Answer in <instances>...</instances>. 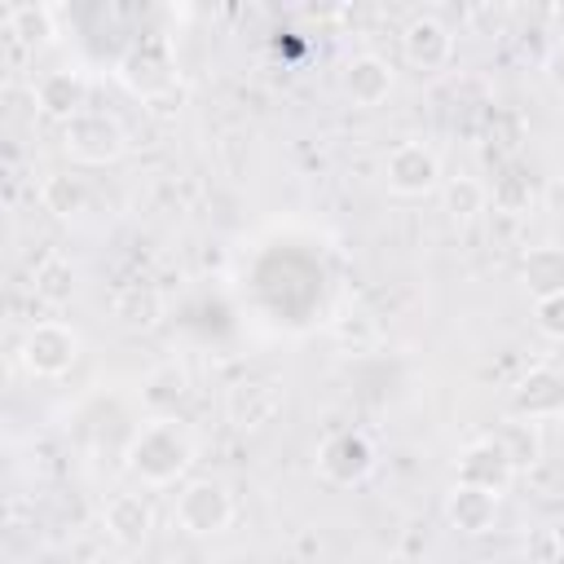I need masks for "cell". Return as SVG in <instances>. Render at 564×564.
Listing matches in <instances>:
<instances>
[{"instance_id":"4316f807","label":"cell","mask_w":564,"mask_h":564,"mask_svg":"<svg viewBox=\"0 0 564 564\" xmlns=\"http://www.w3.org/2000/svg\"><path fill=\"white\" fill-rule=\"evenodd\" d=\"M546 75H551V84L564 93V40L551 44V53H546Z\"/></svg>"},{"instance_id":"e0dca14e","label":"cell","mask_w":564,"mask_h":564,"mask_svg":"<svg viewBox=\"0 0 564 564\" xmlns=\"http://www.w3.org/2000/svg\"><path fill=\"white\" fill-rule=\"evenodd\" d=\"M494 441L502 445V454H507V463L516 467V476L520 471H533L538 463H542V454H546V436H542V423H533V419H507L498 432H494Z\"/></svg>"},{"instance_id":"7402d4cb","label":"cell","mask_w":564,"mask_h":564,"mask_svg":"<svg viewBox=\"0 0 564 564\" xmlns=\"http://www.w3.org/2000/svg\"><path fill=\"white\" fill-rule=\"evenodd\" d=\"M110 313H115V322H119V326H128V330H150V326L163 317V300H159V291H154V286L132 282V286H123V291L115 295Z\"/></svg>"},{"instance_id":"d4e9b609","label":"cell","mask_w":564,"mask_h":564,"mask_svg":"<svg viewBox=\"0 0 564 564\" xmlns=\"http://www.w3.org/2000/svg\"><path fill=\"white\" fill-rule=\"evenodd\" d=\"M489 203H494L498 212H529V207H533V181H529V172L507 167L502 176H494Z\"/></svg>"},{"instance_id":"277c9868","label":"cell","mask_w":564,"mask_h":564,"mask_svg":"<svg viewBox=\"0 0 564 564\" xmlns=\"http://www.w3.org/2000/svg\"><path fill=\"white\" fill-rule=\"evenodd\" d=\"M128 150V132L106 110H84L62 123V154L84 167H106Z\"/></svg>"},{"instance_id":"5b68a950","label":"cell","mask_w":564,"mask_h":564,"mask_svg":"<svg viewBox=\"0 0 564 564\" xmlns=\"http://www.w3.org/2000/svg\"><path fill=\"white\" fill-rule=\"evenodd\" d=\"M383 185L397 198H427L441 185V159L423 141H401L383 159Z\"/></svg>"},{"instance_id":"7c38bea8","label":"cell","mask_w":564,"mask_h":564,"mask_svg":"<svg viewBox=\"0 0 564 564\" xmlns=\"http://www.w3.org/2000/svg\"><path fill=\"white\" fill-rule=\"evenodd\" d=\"M498 507H502L498 494L476 489V485H463V480H454L449 494H445V502H441L445 524H449L454 533H463V538L494 533V524H498Z\"/></svg>"},{"instance_id":"d6986e66","label":"cell","mask_w":564,"mask_h":564,"mask_svg":"<svg viewBox=\"0 0 564 564\" xmlns=\"http://www.w3.org/2000/svg\"><path fill=\"white\" fill-rule=\"evenodd\" d=\"M330 335H335V344L348 348V352H370V348L383 344V322H379L366 304H344V308L335 313V322H330Z\"/></svg>"},{"instance_id":"9a60e30c","label":"cell","mask_w":564,"mask_h":564,"mask_svg":"<svg viewBox=\"0 0 564 564\" xmlns=\"http://www.w3.org/2000/svg\"><path fill=\"white\" fill-rule=\"evenodd\" d=\"M339 84H344V97H348L357 110H375V106H383L388 93H392V66H388L379 53H357V57H348Z\"/></svg>"},{"instance_id":"484cf974","label":"cell","mask_w":564,"mask_h":564,"mask_svg":"<svg viewBox=\"0 0 564 564\" xmlns=\"http://www.w3.org/2000/svg\"><path fill=\"white\" fill-rule=\"evenodd\" d=\"M533 326H538L546 339L564 344V295H546V300H533Z\"/></svg>"},{"instance_id":"2e32d148","label":"cell","mask_w":564,"mask_h":564,"mask_svg":"<svg viewBox=\"0 0 564 564\" xmlns=\"http://www.w3.org/2000/svg\"><path fill=\"white\" fill-rule=\"evenodd\" d=\"M520 286L533 300L564 295V247L560 242H538L520 256Z\"/></svg>"},{"instance_id":"cb8c5ba5","label":"cell","mask_w":564,"mask_h":564,"mask_svg":"<svg viewBox=\"0 0 564 564\" xmlns=\"http://www.w3.org/2000/svg\"><path fill=\"white\" fill-rule=\"evenodd\" d=\"M31 282H35V295L57 308V304H66V300L75 295V264H70L62 251H48V256L35 264Z\"/></svg>"},{"instance_id":"30bf717a","label":"cell","mask_w":564,"mask_h":564,"mask_svg":"<svg viewBox=\"0 0 564 564\" xmlns=\"http://www.w3.org/2000/svg\"><path fill=\"white\" fill-rule=\"evenodd\" d=\"M101 529H106V538L115 546L141 551L150 542V533H154V502L145 494H132V489L128 494H115L101 507Z\"/></svg>"},{"instance_id":"4fadbf2b","label":"cell","mask_w":564,"mask_h":564,"mask_svg":"<svg viewBox=\"0 0 564 564\" xmlns=\"http://www.w3.org/2000/svg\"><path fill=\"white\" fill-rule=\"evenodd\" d=\"M35 106H40L48 119H57V123L84 115V110H88V75L75 70V66L44 70V75L35 79Z\"/></svg>"},{"instance_id":"9c48e42d","label":"cell","mask_w":564,"mask_h":564,"mask_svg":"<svg viewBox=\"0 0 564 564\" xmlns=\"http://www.w3.org/2000/svg\"><path fill=\"white\" fill-rule=\"evenodd\" d=\"M401 57L405 66H414L419 75H436L454 62V35L441 18L432 13H414L405 26H401Z\"/></svg>"},{"instance_id":"ba28073f","label":"cell","mask_w":564,"mask_h":564,"mask_svg":"<svg viewBox=\"0 0 564 564\" xmlns=\"http://www.w3.org/2000/svg\"><path fill=\"white\" fill-rule=\"evenodd\" d=\"M119 79H123L137 97H145V101H150V97H159V93H167V88L176 84L167 40H159V35L137 40V44L119 57Z\"/></svg>"},{"instance_id":"7a4b0ae2","label":"cell","mask_w":564,"mask_h":564,"mask_svg":"<svg viewBox=\"0 0 564 564\" xmlns=\"http://www.w3.org/2000/svg\"><path fill=\"white\" fill-rule=\"evenodd\" d=\"M238 507L225 480L216 476H194L176 489V507H172V524L185 538H220L234 524Z\"/></svg>"},{"instance_id":"ac0fdd59","label":"cell","mask_w":564,"mask_h":564,"mask_svg":"<svg viewBox=\"0 0 564 564\" xmlns=\"http://www.w3.org/2000/svg\"><path fill=\"white\" fill-rule=\"evenodd\" d=\"M4 35L22 48H44L57 35V9L53 4H13L4 13Z\"/></svg>"},{"instance_id":"f1b7e54d","label":"cell","mask_w":564,"mask_h":564,"mask_svg":"<svg viewBox=\"0 0 564 564\" xmlns=\"http://www.w3.org/2000/svg\"><path fill=\"white\" fill-rule=\"evenodd\" d=\"M546 564H564V555H551V560H546Z\"/></svg>"},{"instance_id":"603a6c76","label":"cell","mask_w":564,"mask_h":564,"mask_svg":"<svg viewBox=\"0 0 564 564\" xmlns=\"http://www.w3.org/2000/svg\"><path fill=\"white\" fill-rule=\"evenodd\" d=\"M441 203H445V216L454 225H467L489 207V185L476 181V176H449L441 185Z\"/></svg>"},{"instance_id":"3957f363","label":"cell","mask_w":564,"mask_h":564,"mask_svg":"<svg viewBox=\"0 0 564 564\" xmlns=\"http://www.w3.org/2000/svg\"><path fill=\"white\" fill-rule=\"evenodd\" d=\"M79 352H84V339H79V330H75L70 322H62V317L35 322V326L22 335V344H18V361H22V370L35 375V379H62V375L79 361Z\"/></svg>"},{"instance_id":"5bb4252c","label":"cell","mask_w":564,"mask_h":564,"mask_svg":"<svg viewBox=\"0 0 564 564\" xmlns=\"http://www.w3.org/2000/svg\"><path fill=\"white\" fill-rule=\"evenodd\" d=\"M458 480L463 485H476V489H489V494L502 498L511 489V480H516V467L507 463V454H502V445L494 436H480V441H471L458 454Z\"/></svg>"},{"instance_id":"83f0119b","label":"cell","mask_w":564,"mask_h":564,"mask_svg":"<svg viewBox=\"0 0 564 564\" xmlns=\"http://www.w3.org/2000/svg\"><path fill=\"white\" fill-rule=\"evenodd\" d=\"M551 551H555V555H564V511L551 520Z\"/></svg>"},{"instance_id":"52a82bcc","label":"cell","mask_w":564,"mask_h":564,"mask_svg":"<svg viewBox=\"0 0 564 564\" xmlns=\"http://www.w3.org/2000/svg\"><path fill=\"white\" fill-rule=\"evenodd\" d=\"M317 471L330 485H361L375 471V441L366 432H357V427L330 432L317 445Z\"/></svg>"},{"instance_id":"44dd1931","label":"cell","mask_w":564,"mask_h":564,"mask_svg":"<svg viewBox=\"0 0 564 564\" xmlns=\"http://www.w3.org/2000/svg\"><path fill=\"white\" fill-rule=\"evenodd\" d=\"M40 207H44L48 216H57V220L79 216V212L88 207V185H84V176H75V172H48V176L40 181Z\"/></svg>"},{"instance_id":"6da1fadb","label":"cell","mask_w":564,"mask_h":564,"mask_svg":"<svg viewBox=\"0 0 564 564\" xmlns=\"http://www.w3.org/2000/svg\"><path fill=\"white\" fill-rule=\"evenodd\" d=\"M194 458H198L194 432L176 414H154L150 423L137 427V436L128 445V471L145 489H167V485L185 480V471L194 467Z\"/></svg>"},{"instance_id":"ffe728a7","label":"cell","mask_w":564,"mask_h":564,"mask_svg":"<svg viewBox=\"0 0 564 564\" xmlns=\"http://www.w3.org/2000/svg\"><path fill=\"white\" fill-rule=\"evenodd\" d=\"M189 397V370L181 361H163L145 375L141 383V401L154 410V414H176V405Z\"/></svg>"},{"instance_id":"8992f818","label":"cell","mask_w":564,"mask_h":564,"mask_svg":"<svg viewBox=\"0 0 564 564\" xmlns=\"http://www.w3.org/2000/svg\"><path fill=\"white\" fill-rule=\"evenodd\" d=\"M286 410V388L278 379H238L225 392V419L234 432H264Z\"/></svg>"},{"instance_id":"8fae6325","label":"cell","mask_w":564,"mask_h":564,"mask_svg":"<svg viewBox=\"0 0 564 564\" xmlns=\"http://www.w3.org/2000/svg\"><path fill=\"white\" fill-rule=\"evenodd\" d=\"M511 414L533 419V423L560 419L564 414V375L555 366H533L529 375H520L511 388Z\"/></svg>"}]
</instances>
